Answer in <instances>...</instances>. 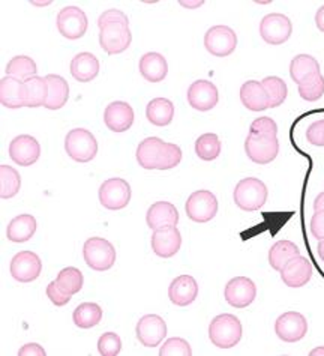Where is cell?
I'll use <instances>...</instances> for the list:
<instances>
[{
    "instance_id": "cell-13",
    "label": "cell",
    "mask_w": 324,
    "mask_h": 356,
    "mask_svg": "<svg viewBox=\"0 0 324 356\" xmlns=\"http://www.w3.org/2000/svg\"><path fill=\"white\" fill-rule=\"evenodd\" d=\"M9 270L12 278L20 283H32L41 275L42 261L33 251H20L12 257Z\"/></svg>"
},
{
    "instance_id": "cell-17",
    "label": "cell",
    "mask_w": 324,
    "mask_h": 356,
    "mask_svg": "<svg viewBox=\"0 0 324 356\" xmlns=\"http://www.w3.org/2000/svg\"><path fill=\"white\" fill-rule=\"evenodd\" d=\"M9 156L22 167H29L41 156V145L32 136H18L9 145Z\"/></svg>"
},
{
    "instance_id": "cell-3",
    "label": "cell",
    "mask_w": 324,
    "mask_h": 356,
    "mask_svg": "<svg viewBox=\"0 0 324 356\" xmlns=\"http://www.w3.org/2000/svg\"><path fill=\"white\" fill-rule=\"evenodd\" d=\"M65 151L77 163H89L98 154V142L95 136L85 128L69 131L65 138Z\"/></svg>"
},
{
    "instance_id": "cell-34",
    "label": "cell",
    "mask_w": 324,
    "mask_h": 356,
    "mask_svg": "<svg viewBox=\"0 0 324 356\" xmlns=\"http://www.w3.org/2000/svg\"><path fill=\"white\" fill-rule=\"evenodd\" d=\"M36 72H38V67L29 56H15L6 65V76L15 77L18 80H29L36 76Z\"/></svg>"
},
{
    "instance_id": "cell-1",
    "label": "cell",
    "mask_w": 324,
    "mask_h": 356,
    "mask_svg": "<svg viewBox=\"0 0 324 356\" xmlns=\"http://www.w3.org/2000/svg\"><path fill=\"white\" fill-rule=\"evenodd\" d=\"M244 327L235 314H219L209 325L210 341L219 349H233L242 340Z\"/></svg>"
},
{
    "instance_id": "cell-5",
    "label": "cell",
    "mask_w": 324,
    "mask_h": 356,
    "mask_svg": "<svg viewBox=\"0 0 324 356\" xmlns=\"http://www.w3.org/2000/svg\"><path fill=\"white\" fill-rule=\"evenodd\" d=\"M99 203L108 211H120L131 202V186L120 177H111L99 188Z\"/></svg>"
},
{
    "instance_id": "cell-33",
    "label": "cell",
    "mask_w": 324,
    "mask_h": 356,
    "mask_svg": "<svg viewBox=\"0 0 324 356\" xmlns=\"http://www.w3.org/2000/svg\"><path fill=\"white\" fill-rule=\"evenodd\" d=\"M72 318L81 330H89L103 321V308L95 302H83L74 310Z\"/></svg>"
},
{
    "instance_id": "cell-25",
    "label": "cell",
    "mask_w": 324,
    "mask_h": 356,
    "mask_svg": "<svg viewBox=\"0 0 324 356\" xmlns=\"http://www.w3.org/2000/svg\"><path fill=\"white\" fill-rule=\"evenodd\" d=\"M47 83V99H45L44 107L49 110H59L69 99V84L63 77L58 74H49L45 76Z\"/></svg>"
},
{
    "instance_id": "cell-14",
    "label": "cell",
    "mask_w": 324,
    "mask_h": 356,
    "mask_svg": "<svg viewBox=\"0 0 324 356\" xmlns=\"http://www.w3.org/2000/svg\"><path fill=\"white\" fill-rule=\"evenodd\" d=\"M137 339L144 348H158L167 335V323L161 316H143L135 327Z\"/></svg>"
},
{
    "instance_id": "cell-38",
    "label": "cell",
    "mask_w": 324,
    "mask_h": 356,
    "mask_svg": "<svg viewBox=\"0 0 324 356\" xmlns=\"http://www.w3.org/2000/svg\"><path fill=\"white\" fill-rule=\"evenodd\" d=\"M24 83L27 88V107H42L45 104V99H47V83H45V79L35 76Z\"/></svg>"
},
{
    "instance_id": "cell-42",
    "label": "cell",
    "mask_w": 324,
    "mask_h": 356,
    "mask_svg": "<svg viewBox=\"0 0 324 356\" xmlns=\"http://www.w3.org/2000/svg\"><path fill=\"white\" fill-rule=\"evenodd\" d=\"M180 161H182V149L174 143H165L160 164L156 167V170H170V168L178 167Z\"/></svg>"
},
{
    "instance_id": "cell-22",
    "label": "cell",
    "mask_w": 324,
    "mask_h": 356,
    "mask_svg": "<svg viewBox=\"0 0 324 356\" xmlns=\"http://www.w3.org/2000/svg\"><path fill=\"white\" fill-rule=\"evenodd\" d=\"M0 102L8 108L27 107V88L23 80L15 77H3L0 80Z\"/></svg>"
},
{
    "instance_id": "cell-2",
    "label": "cell",
    "mask_w": 324,
    "mask_h": 356,
    "mask_svg": "<svg viewBox=\"0 0 324 356\" xmlns=\"http://www.w3.org/2000/svg\"><path fill=\"white\" fill-rule=\"evenodd\" d=\"M267 195H269V191L263 181L257 177H245L236 185L233 199L242 211L254 212L263 208Z\"/></svg>"
},
{
    "instance_id": "cell-28",
    "label": "cell",
    "mask_w": 324,
    "mask_h": 356,
    "mask_svg": "<svg viewBox=\"0 0 324 356\" xmlns=\"http://www.w3.org/2000/svg\"><path fill=\"white\" fill-rule=\"evenodd\" d=\"M99 74V60L92 53H78L71 62V76L80 83L95 80Z\"/></svg>"
},
{
    "instance_id": "cell-36",
    "label": "cell",
    "mask_w": 324,
    "mask_h": 356,
    "mask_svg": "<svg viewBox=\"0 0 324 356\" xmlns=\"http://www.w3.org/2000/svg\"><path fill=\"white\" fill-rule=\"evenodd\" d=\"M22 177L14 167L0 165V199H12L20 191Z\"/></svg>"
},
{
    "instance_id": "cell-18",
    "label": "cell",
    "mask_w": 324,
    "mask_h": 356,
    "mask_svg": "<svg viewBox=\"0 0 324 356\" xmlns=\"http://www.w3.org/2000/svg\"><path fill=\"white\" fill-rule=\"evenodd\" d=\"M284 283L291 289H300L312 278V265L303 256H296L280 270Z\"/></svg>"
},
{
    "instance_id": "cell-21",
    "label": "cell",
    "mask_w": 324,
    "mask_h": 356,
    "mask_svg": "<svg viewBox=\"0 0 324 356\" xmlns=\"http://www.w3.org/2000/svg\"><path fill=\"white\" fill-rule=\"evenodd\" d=\"M146 222L152 230L176 227L179 222V212L173 203L156 202L147 211Z\"/></svg>"
},
{
    "instance_id": "cell-40",
    "label": "cell",
    "mask_w": 324,
    "mask_h": 356,
    "mask_svg": "<svg viewBox=\"0 0 324 356\" xmlns=\"http://www.w3.org/2000/svg\"><path fill=\"white\" fill-rule=\"evenodd\" d=\"M299 95L305 101H318L324 95V77L321 72L299 84Z\"/></svg>"
},
{
    "instance_id": "cell-45",
    "label": "cell",
    "mask_w": 324,
    "mask_h": 356,
    "mask_svg": "<svg viewBox=\"0 0 324 356\" xmlns=\"http://www.w3.org/2000/svg\"><path fill=\"white\" fill-rule=\"evenodd\" d=\"M113 23H120V24H126L129 26V20L125 13L119 11V9H108V11H104L98 18V26L99 29L107 24H113Z\"/></svg>"
},
{
    "instance_id": "cell-32",
    "label": "cell",
    "mask_w": 324,
    "mask_h": 356,
    "mask_svg": "<svg viewBox=\"0 0 324 356\" xmlns=\"http://www.w3.org/2000/svg\"><path fill=\"white\" fill-rule=\"evenodd\" d=\"M296 256H300V251L294 242L289 239L278 241L269 250V264L275 270L280 273L285 266V264H289V261Z\"/></svg>"
},
{
    "instance_id": "cell-7",
    "label": "cell",
    "mask_w": 324,
    "mask_h": 356,
    "mask_svg": "<svg viewBox=\"0 0 324 356\" xmlns=\"http://www.w3.org/2000/svg\"><path fill=\"white\" fill-rule=\"evenodd\" d=\"M56 26L67 40H80L87 32V17L77 6H67L59 11Z\"/></svg>"
},
{
    "instance_id": "cell-37",
    "label": "cell",
    "mask_w": 324,
    "mask_h": 356,
    "mask_svg": "<svg viewBox=\"0 0 324 356\" xmlns=\"http://www.w3.org/2000/svg\"><path fill=\"white\" fill-rule=\"evenodd\" d=\"M221 140L214 133L203 134L196 142V154L203 161H214L221 155Z\"/></svg>"
},
{
    "instance_id": "cell-27",
    "label": "cell",
    "mask_w": 324,
    "mask_h": 356,
    "mask_svg": "<svg viewBox=\"0 0 324 356\" xmlns=\"http://www.w3.org/2000/svg\"><path fill=\"white\" fill-rule=\"evenodd\" d=\"M165 142L158 137H147L137 147V161L146 170H155L160 164Z\"/></svg>"
},
{
    "instance_id": "cell-46",
    "label": "cell",
    "mask_w": 324,
    "mask_h": 356,
    "mask_svg": "<svg viewBox=\"0 0 324 356\" xmlns=\"http://www.w3.org/2000/svg\"><path fill=\"white\" fill-rule=\"evenodd\" d=\"M307 140L312 146H324V119L312 122L308 127Z\"/></svg>"
},
{
    "instance_id": "cell-49",
    "label": "cell",
    "mask_w": 324,
    "mask_h": 356,
    "mask_svg": "<svg viewBox=\"0 0 324 356\" xmlns=\"http://www.w3.org/2000/svg\"><path fill=\"white\" fill-rule=\"evenodd\" d=\"M18 355L20 356H45V350L38 343H27L20 350H18Z\"/></svg>"
},
{
    "instance_id": "cell-44",
    "label": "cell",
    "mask_w": 324,
    "mask_h": 356,
    "mask_svg": "<svg viewBox=\"0 0 324 356\" xmlns=\"http://www.w3.org/2000/svg\"><path fill=\"white\" fill-rule=\"evenodd\" d=\"M249 134L257 137H278V125L272 118H258L249 127Z\"/></svg>"
},
{
    "instance_id": "cell-54",
    "label": "cell",
    "mask_w": 324,
    "mask_h": 356,
    "mask_svg": "<svg viewBox=\"0 0 324 356\" xmlns=\"http://www.w3.org/2000/svg\"><path fill=\"white\" fill-rule=\"evenodd\" d=\"M309 355H311V356H318V355H324V348H323V346H320V348H317V349L311 350V352H309Z\"/></svg>"
},
{
    "instance_id": "cell-15",
    "label": "cell",
    "mask_w": 324,
    "mask_h": 356,
    "mask_svg": "<svg viewBox=\"0 0 324 356\" xmlns=\"http://www.w3.org/2000/svg\"><path fill=\"white\" fill-rule=\"evenodd\" d=\"M225 301L235 308H245L254 302L257 296V286L251 278L235 277L225 286Z\"/></svg>"
},
{
    "instance_id": "cell-29",
    "label": "cell",
    "mask_w": 324,
    "mask_h": 356,
    "mask_svg": "<svg viewBox=\"0 0 324 356\" xmlns=\"http://www.w3.org/2000/svg\"><path fill=\"white\" fill-rule=\"evenodd\" d=\"M36 229H38V222H36V218L33 215L23 213L18 215V217H15L8 224L6 236L11 242L23 243L32 239Z\"/></svg>"
},
{
    "instance_id": "cell-19",
    "label": "cell",
    "mask_w": 324,
    "mask_h": 356,
    "mask_svg": "<svg viewBox=\"0 0 324 356\" xmlns=\"http://www.w3.org/2000/svg\"><path fill=\"white\" fill-rule=\"evenodd\" d=\"M134 110L125 101H114L104 111V124L113 133H125L134 124Z\"/></svg>"
},
{
    "instance_id": "cell-51",
    "label": "cell",
    "mask_w": 324,
    "mask_h": 356,
    "mask_svg": "<svg viewBox=\"0 0 324 356\" xmlns=\"http://www.w3.org/2000/svg\"><path fill=\"white\" fill-rule=\"evenodd\" d=\"M318 211H324V191L320 193L316 200H314V212H318Z\"/></svg>"
},
{
    "instance_id": "cell-23",
    "label": "cell",
    "mask_w": 324,
    "mask_h": 356,
    "mask_svg": "<svg viewBox=\"0 0 324 356\" xmlns=\"http://www.w3.org/2000/svg\"><path fill=\"white\" fill-rule=\"evenodd\" d=\"M198 296V284L191 275H180L171 281L169 287V299L179 307L191 305Z\"/></svg>"
},
{
    "instance_id": "cell-9",
    "label": "cell",
    "mask_w": 324,
    "mask_h": 356,
    "mask_svg": "<svg viewBox=\"0 0 324 356\" xmlns=\"http://www.w3.org/2000/svg\"><path fill=\"white\" fill-rule=\"evenodd\" d=\"M205 47L216 58H225L236 50L237 35L228 26H214L205 35Z\"/></svg>"
},
{
    "instance_id": "cell-6",
    "label": "cell",
    "mask_w": 324,
    "mask_h": 356,
    "mask_svg": "<svg viewBox=\"0 0 324 356\" xmlns=\"http://www.w3.org/2000/svg\"><path fill=\"white\" fill-rule=\"evenodd\" d=\"M187 215L196 222H207L216 217L218 199L214 193L207 190H198L192 193L187 204H185Z\"/></svg>"
},
{
    "instance_id": "cell-8",
    "label": "cell",
    "mask_w": 324,
    "mask_h": 356,
    "mask_svg": "<svg viewBox=\"0 0 324 356\" xmlns=\"http://www.w3.org/2000/svg\"><path fill=\"white\" fill-rule=\"evenodd\" d=\"M133 42V33L129 26L113 23L101 27L99 45L108 54H120L129 49Z\"/></svg>"
},
{
    "instance_id": "cell-11",
    "label": "cell",
    "mask_w": 324,
    "mask_h": 356,
    "mask_svg": "<svg viewBox=\"0 0 324 356\" xmlns=\"http://www.w3.org/2000/svg\"><path fill=\"white\" fill-rule=\"evenodd\" d=\"M246 156L255 164H269L280 154L278 137H257L249 134L245 140Z\"/></svg>"
},
{
    "instance_id": "cell-48",
    "label": "cell",
    "mask_w": 324,
    "mask_h": 356,
    "mask_svg": "<svg viewBox=\"0 0 324 356\" xmlns=\"http://www.w3.org/2000/svg\"><path fill=\"white\" fill-rule=\"evenodd\" d=\"M311 233L314 239H324V211H318L312 215Z\"/></svg>"
},
{
    "instance_id": "cell-16",
    "label": "cell",
    "mask_w": 324,
    "mask_h": 356,
    "mask_svg": "<svg viewBox=\"0 0 324 356\" xmlns=\"http://www.w3.org/2000/svg\"><path fill=\"white\" fill-rule=\"evenodd\" d=\"M187 97L192 108H196L198 111H209L216 107L219 101V92L212 81L197 80L189 86Z\"/></svg>"
},
{
    "instance_id": "cell-24",
    "label": "cell",
    "mask_w": 324,
    "mask_h": 356,
    "mask_svg": "<svg viewBox=\"0 0 324 356\" xmlns=\"http://www.w3.org/2000/svg\"><path fill=\"white\" fill-rule=\"evenodd\" d=\"M240 101L251 111H264L271 108L269 95H267L262 81L249 80L244 83L240 88Z\"/></svg>"
},
{
    "instance_id": "cell-35",
    "label": "cell",
    "mask_w": 324,
    "mask_h": 356,
    "mask_svg": "<svg viewBox=\"0 0 324 356\" xmlns=\"http://www.w3.org/2000/svg\"><path fill=\"white\" fill-rule=\"evenodd\" d=\"M85 277L77 268H65L56 277V286H58L65 295H76L83 289Z\"/></svg>"
},
{
    "instance_id": "cell-12",
    "label": "cell",
    "mask_w": 324,
    "mask_h": 356,
    "mask_svg": "<svg viewBox=\"0 0 324 356\" xmlns=\"http://www.w3.org/2000/svg\"><path fill=\"white\" fill-rule=\"evenodd\" d=\"M275 332L282 341H300L308 332L307 317L298 312H287L276 318Z\"/></svg>"
},
{
    "instance_id": "cell-26",
    "label": "cell",
    "mask_w": 324,
    "mask_h": 356,
    "mask_svg": "<svg viewBox=\"0 0 324 356\" xmlns=\"http://www.w3.org/2000/svg\"><path fill=\"white\" fill-rule=\"evenodd\" d=\"M138 70H140V74L144 80L151 83H160L169 74V63H167L162 54L151 51L142 56L140 63H138Z\"/></svg>"
},
{
    "instance_id": "cell-50",
    "label": "cell",
    "mask_w": 324,
    "mask_h": 356,
    "mask_svg": "<svg viewBox=\"0 0 324 356\" xmlns=\"http://www.w3.org/2000/svg\"><path fill=\"white\" fill-rule=\"evenodd\" d=\"M316 24L318 27V31L324 33V6H321L316 14Z\"/></svg>"
},
{
    "instance_id": "cell-53",
    "label": "cell",
    "mask_w": 324,
    "mask_h": 356,
    "mask_svg": "<svg viewBox=\"0 0 324 356\" xmlns=\"http://www.w3.org/2000/svg\"><path fill=\"white\" fill-rule=\"evenodd\" d=\"M179 3L185 8H197V6H201L205 2H183L182 0V2H179Z\"/></svg>"
},
{
    "instance_id": "cell-30",
    "label": "cell",
    "mask_w": 324,
    "mask_h": 356,
    "mask_svg": "<svg viewBox=\"0 0 324 356\" xmlns=\"http://www.w3.org/2000/svg\"><path fill=\"white\" fill-rule=\"evenodd\" d=\"M146 118L155 127H167L174 118V104L167 98H155L146 107Z\"/></svg>"
},
{
    "instance_id": "cell-10",
    "label": "cell",
    "mask_w": 324,
    "mask_h": 356,
    "mask_svg": "<svg viewBox=\"0 0 324 356\" xmlns=\"http://www.w3.org/2000/svg\"><path fill=\"white\" fill-rule=\"evenodd\" d=\"M293 24L290 18L284 14H269L260 23V35L264 42L271 45H281L290 40Z\"/></svg>"
},
{
    "instance_id": "cell-31",
    "label": "cell",
    "mask_w": 324,
    "mask_h": 356,
    "mask_svg": "<svg viewBox=\"0 0 324 356\" xmlns=\"http://www.w3.org/2000/svg\"><path fill=\"white\" fill-rule=\"evenodd\" d=\"M318 72H321L320 63L309 54H298L290 63V76L294 83H298V86Z\"/></svg>"
},
{
    "instance_id": "cell-41",
    "label": "cell",
    "mask_w": 324,
    "mask_h": 356,
    "mask_svg": "<svg viewBox=\"0 0 324 356\" xmlns=\"http://www.w3.org/2000/svg\"><path fill=\"white\" fill-rule=\"evenodd\" d=\"M161 356H191L192 349L189 343L180 339V337H173V339H169L160 349Z\"/></svg>"
},
{
    "instance_id": "cell-43",
    "label": "cell",
    "mask_w": 324,
    "mask_h": 356,
    "mask_svg": "<svg viewBox=\"0 0 324 356\" xmlns=\"http://www.w3.org/2000/svg\"><path fill=\"white\" fill-rule=\"evenodd\" d=\"M122 350V340L114 332H105L98 340V352L103 356H116Z\"/></svg>"
},
{
    "instance_id": "cell-52",
    "label": "cell",
    "mask_w": 324,
    "mask_h": 356,
    "mask_svg": "<svg viewBox=\"0 0 324 356\" xmlns=\"http://www.w3.org/2000/svg\"><path fill=\"white\" fill-rule=\"evenodd\" d=\"M318 257H320V260L323 261L324 264V239H321L320 242H318Z\"/></svg>"
},
{
    "instance_id": "cell-20",
    "label": "cell",
    "mask_w": 324,
    "mask_h": 356,
    "mask_svg": "<svg viewBox=\"0 0 324 356\" xmlns=\"http://www.w3.org/2000/svg\"><path fill=\"white\" fill-rule=\"evenodd\" d=\"M182 247V235L178 227L153 230L152 250L156 256L170 259L178 254Z\"/></svg>"
},
{
    "instance_id": "cell-47",
    "label": "cell",
    "mask_w": 324,
    "mask_h": 356,
    "mask_svg": "<svg viewBox=\"0 0 324 356\" xmlns=\"http://www.w3.org/2000/svg\"><path fill=\"white\" fill-rule=\"evenodd\" d=\"M47 296H49L50 301L54 305H58V307L67 305L71 301V296L69 295H65L62 290L58 286H56V281H53V283H50L47 286Z\"/></svg>"
},
{
    "instance_id": "cell-39",
    "label": "cell",
    "mask_w": 324,
    "mask_h": 356,
    "mask_svg": "<svg viewBox=\"0 0 324 356\" xmlns=\"http://www.w3.org/2000/svg\"><path fill=\"white\" fill-rule=\"evenodd\" d=\"M262 84L264 86L267 95H269L271 108L280 107L289 95V88L287 83L280 77H266Z\"/></svg>"
},
{
    "instance_id": "cell-4",
    "label": "cell",
    "mask_w": 324,
    "mask_h": 356,
    "mask_svg": "<svg viewBox=\"0 0 324 356\" xmlns=\"http://www.w3.org/2000/svg\"><path fill=\"white\" fill-rule=\"evenodd\" d=\"M83 257L89 268L104 273L116 264V250L107 239L90 238L83 245Z\"/></svg>"
}]
</instances>
